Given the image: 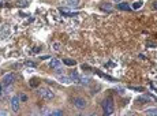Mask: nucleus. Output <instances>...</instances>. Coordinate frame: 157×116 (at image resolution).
<instances>
[{"mask_svg": "<svg viewBox=\"0 0 157 116\" xmlns=\"http://www.w3.org/2000/svg\"><path fill=\"white\" fill-rule=\"evenodd\" d=\"M102 109H104V114L105 115H112L115 111V106H113V101L112 99H105L102 101Z\"/></svg>", "mask_w": 157, "mask_h": 116, "instance_id": "f257e3e1", "label": "nucleus"}, {"mask_svg": "<svg viewBox=\"0 0 157 116\" xmlns=\"http://www.w3.org/2000/svg\"><path fill=\"white\" fill-rule=\"evenodd\" d=\"M14 79H15V72H7L6 75H3V78H2V85L3 86H10L11 83L14 82Z\"/></svg>", "mask_w": 157, "mask_h": 116, "instance_id": "f03ea898", "label": "nucleus"}, {"mask_svg": "<svg viewBox=\"0 0 157 116\" xmlns=\"http://www.w3.org/2000/svg\"><path fill=\"white\" fill-rule=\"evenodd\" d=\"M38 94L45 100H52L53 96H55L53 91L51 89H48V87H40V89H38Z\"/></svg>", "mask_w": 157, "mask_h": 116, "instance_id": "7ed1b4c3", "label": "nucleus"}, {"mask_svg": "<svg viewBox=\"0 0 157 116\" xmlns=\"http://www.w3.org/2000/svg\"><path fill=\"white\" fill-rule=\"evenodd\" d=\"M72 104H74V106L75 108H78V109H85L86 108V100L85 99H82V97H75L74 100H72Z\"/></svg>", "mask_w": 157, "mask_h": 116, "instance_id": "20e7f679", "label": "nucleus"}, {"mask_svg": "<svg viewBox=\"0 0 157 116\" xmlns=\"http://www.w3.org/2000/svg\"><path fill=\"white\" fill-rule=\"evenodd\" d=\"M11 109H13L14 112H18L19 111V97L18 96H14V97H11Z\"/></svg>", "mask_w": 157, "mask_h": 116, "instance_id": "39448f33", "label": "nucleus"}, {"mask_svg": "<svg viewBox=\"0 0 157 116\" xmlns=\"http://www.w3.org/2000/svg\"><path fill=\"white\" fill-rule=\"evenodd\" d=\"M57 81L62 82V83H64V85H70V83H72V82H74L71 77H63V75L57 77Z\"/></svg>", "mask_w": 157, "mask_h": 116, "instance_id": "423d86ee", "label": "nucleus"}, {"mask_svg": "<svg viewBox=\"0 0 157 116\" xmlns=\"http://www.w3.org/2000/svg\"><path fill=\"white\" fill-rule=\"evenodd\" d=\"M60 66H62V62H60V60H57V59H51V62H49V67H51V68L57 70Z\"/></svg>", "mask_w": 157, "mask_h": 116, "instance_id": "0eeeda50", "label": "nucleus"}, {"mask_svg": "<svg viewBox=\"0 0 157 116\" xmlns=\"http://www.w3.org/2000/svg\"><path fill=\"white\" fill-rule=\"evenodd\" d=\"M100 8L102 11H105V13H111L112 11V4H109V3H101Z\"/></svg>", "mask_w": 157, "mask_h": 116, "instance_id": "6e6552de", "label": "nucleus"}, {"mask_svg": "<svg viewBox=\"0 0 157 116\" xmlns=\"http://www.w3.org/2000/svg\"><path fill=\"white\" fill-rule=\"evenodd\" d=\"M64 3L68 6V7H77L78 4H79V0H64Z\"/></svg>", "mask_w": 157, "mask_h": 116, "instance_id": "1a4fd4ad", "label": "nucleus"}, {"mask_svg": "<svg viewBox=\"0 0 157 116\" xmlns=\"http://www.w3.org/2000/svg\"><path fill=\"white\" fill-rule=\"evenodd\" d=\"M117 8H119V10H124V11L131 10V8H130V6L127 4V3H117Z\"/></svg>", "mask_w": 157, "mask_h": 116, "instance_id": "9d476101", "label": "nucleus"}, {"mask_svg": "<svg viewBox=\"0 0 157 116\" xmlns=\"http://www.w3.org/2000/svg\"><path fill=\"white\" fill-rule=\"evenodd\" d=\"M78 83H81V85H89V78H85V77H81L79 75V78H78Z\"/></svg>", "mask_w": 157, "mask_h": 116, "instance_id": "9b49d317", "label": "nucleus"}, {"mask_svg": "<svg viewBox=\"0 0 157 116\" xmlns=\"http://www.w3.org/2000/svg\"><path fill=\"white\" fill-rule=\"evenodd\" d=\"M144 4V0H138V2H135L134 4L131 6V8L132 10H138V8H141V6Z\"/></svg>", "mask_w": 157, "mask_h": 116, "instance_id": "f8f14e48", "label": "nucleus"}, {"mask_svg": "<svg viewBox=\"0 0 157 116\" xmlns=\"http://www.w3.org/2000/svg\"><path fill=\"white\" fill-rule=\"evenodd\" d=\"M146 115H157V108H149L145 111Z\"/></svg>", "mask_w": 157, "mask_h": 116, "instance_id": "ddd939ff", "label": "nucleus"}, {"mask_svg": "<svg viewBox=\"0 0 157 116\" xmlns=\"http://www.w3.org/2000/svg\"><path fill=\"white\" fill-rule=\"evenodd\" d=\"M63 63H64L66 66H75V64H77V63H75L72 59H64V60H63Z\"/></svg>", "mask_w": 157, "mask_h": 116, "instance_id": "4468645a", "label": "nucleus"}, {"mask_svg": "<svg viewBox=\"0 0 157 116\" xmlns=\"http://www.w3.org/2000/svg\"><path fill=\"white\" fill-rule=\"evenodd\" d=\"M19 101H28V96H26L25 93H21V96H19Z\"/></svg>", "mask_w": 157, "mask_h": 116, "instance_id": "2eb2a0df", "label": "nucleus"}, {"mask_svg": "<svg viewBox=\"0 0 157 116\" xmlns=\"http://www.w3.org/2000/svg\"><path fill=\"white\" fill-rule=\"evenodd\" d=\"M52 47H53V49L59 51V49H60V48H62V45H60V44H59V42H53V45H52Z\"/></svg>", "mask_w": 157, "mask_h": 116, "instance_id": "dca6fc26", "label": "nucleus"}, {"mask_svg": "<svg viewBox=\"0 0 157 116\" xmlns=\"http://www.w3.org/2000/svg\"><path fill=\"white\" fill-rule=\"evenodd\" d=\"M18 4H19V6H28V2H25V0H21V2H18Z\"/></svg>", "mask_w": 157, "mask_h": 116, "instance_id": "f3484780", "label": "nucleus"}, {"mask_svg": "<svg viewBox=\"0 0 157 116\" xmlns=\"http://www.w3.org/2000/svg\"><path fill=\"white\" fill-rule=\"evenodd\" d=\"M113 2H115V3H122L123 0H113Z\"/></svg>", "mask_w": 157, "mask_h": 116, "instance_id": "a211bd4d", "label": "nucleus"}, {"mask_svg": "<svg viewBox=\"0 0 157 116\" xmlns=\"http://www.w3.org/2000/svg\"><path fill=\"white\" fill-rule=\"evenodd\" d=\"M153 7H155L156 10H157V2H155V4H153Z\"/></svg>", "mask_w": 157, "mask_h": 116, "instance_id": "6ab92c4d", "label": "nucleus"}, {"mask_svg": "<svg viewBox=\"0 0 157 116\" xmlns=\"http://www.w3.org/2000/svg\"><path fill=\"white\" fill-rule=\"evenodd\" d=\"M0 2H7V0H0Z\"/></svg>", "mask_w": 157, "mask_h": 116, "instance_id": "aec40b11", "label": "nucleus"}]
</instances>
